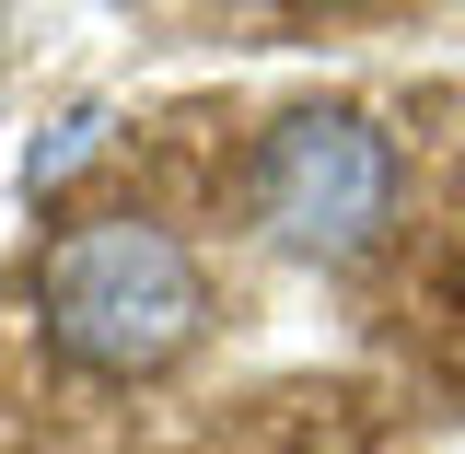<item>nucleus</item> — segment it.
<instances>
[{
  "label": "nucleus",
  "mask_w": 465,
  "mask_h": 454,
  "mask_svg": "<svg viewBox=\"0 0 465 454\" xmlns=\"http://www.w3.org/2000/svg\"><path fill=\"white\" fill-rule=\"evenodd\" d=\"M384 198H396V164H384V128L349 106H302L268 128V152H256V210L280 233L291 257H361L372 222H384Z\"/></svg>",
  "instance_id": "2"
},
{
  "label": "nucleus",
  "mask_w": 465,
  "mask_h": 454,
  "mask_svg": "<svg viewBox=\"0 0 465 454\" xmlns=\"http://www.w3.org/2000/svg\"><path fill=\"white\" fill-rule=\"evenodd\" d=\"M198 315H210V291H198V257L174 245L163 222H70L47 245V338L70 361H94V373H152L174 349L198 338Z\"/></svg>",
  "instance_id": "1"
}]
</instances>
